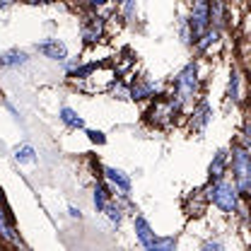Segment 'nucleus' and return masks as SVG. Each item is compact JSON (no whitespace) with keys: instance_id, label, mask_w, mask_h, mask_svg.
I'll use <instances>...</instances> for the list:
<instances>
[{"instance_id":"dca6fc26","label":"nucleus","mask_w":251,"mask_h":251,"mask_svg":"<svg viewBox=\"0 0 251 251\" xmlns=\"http://www.w3.org/2000/svg\"><path fill=\"white\" fill-rule=\"evenodd\" d=\"M104 213H106V218L111 220L114 225H121V220H124V208H121V203H116V201L111 198V201L106 203Z\"/></svg>"},{"instance_id":"4468645a","label":"nucleus","mask_w":251,"mask_h":251,"mask_svg":"<svg viewBox=\"0 0 251 251\" xmlns=\"http://www.w3.org/2000/svg\"><path fill=\"white\" fill-rule=\"evenodd\" d=\"M109 201H111L109 188L104 186V184H97V186H94V208H97L99 213H104V208H106Z\"/></svg>"},{"instance_id":"6e6552de","label":"nucleus","mask_w":251,"mask_h":251,"mask_svg":"<svg viewBox=\"0 0 251 251\" xmlns=\"http://www.w3.org/2000/svg\"><path fill=\"white\" fill-rule=\"evenodd\" d=\"M39 51L46 58H51V61H65L68 58V46L63 41H58V39H49V41L39 44Z\"/></svg>"},{"instance_id":"9b49d317","label":"nucleus","mask_w":251,"mask_h":251,"mask_svg":"<svg viewBox=\"0 0 251 251\" xmlns=\"http://www.w3.org/2000/svg\"><path fill=\"white\" fill-rule=\"evenodd\" d=\"M225 169H227V152H225V150H218L215 157H213V162H210V167H208L210 184H213V181H220V179H225Z\"/></svg>"},{"instance_id":"f03ea898","label":"nucleus","mask_w":251,"mask_h":251,"mask_svg":"<svg viewBox=\"0 0 251 251\" xmlns=\"http://www.w3.org/2000/svg\"><path fill=\"white\" fill-rule=\"evenodd\" d=\"M205 191H208V201H213L222 213H227V215L237 213V208H239V193H237V188H234L232 181L220 179V181L208 184Z\"/></svg>"},{"instance_id":"f257e3e1","label":"nucleus","mask_w":251,"mask_h":251,"mask_svg":"<svg viewBox=\"0 0 251 251\" xmlns=\"http://www.w3.org/2000/svg\"><path fill=\"white\" fill-rule=\"evenodd\" d=\"M227 162L232 164V174H234V188L239 193V198H249L251 193V159L249 148L234 143L232 145V155H227Z\"/></svg>"},{"instance_id":"f3484780","label":"nucleus","mask_w":251,"mask_h":251,"mask_svg":"<svg viewBox=\"0 0 251 251\" xmlns=\"http://www.w3.org/2000/svg\"><path fill=\"white\" fill-rule=\"evenodd\" d=\"M145 251H176V237H162L155 242V247Z\"/></svg>"},{"instance_id":"9d476101","label":"nucleus","mask_w":251,"mask_h":251,"mask_svg":"<svg viewBox=\"0 0 251 251\" xmlns=\"http://www.w3.org/2000/svg\"><path fill=\"white\" fill-rule=\"evenodd\" d=\"M135 234H138V239H140V244H143L145 249L155 247V242L159 239L155 232H152L150 222H148L145 218H135Z\"/></svg>"},{"instance_id":"aec40b11","label":"nucleus","mask_w":251,"mask_h":251,"mask_svg":"<svg viewBox=\"0 0 251 251\" xmlns=\"http://www.w3.org/2000/svg\"><path fill=\"white\" fill-rule=\"evenodd\" d=\"M87 135H90V140L97 143V145H104V143H106V138H104L101 130H87Z\"/></svg>"},{"instance_id":"b1692460","label":"nucleus","mask_w":251,"mask_h":251,"mask_svg":"<svg viewBox=\"0 0 251 251\" xmlns=\"http://www.w3.org/2000/svg\"><path fill=\"white\" fill-rule=\"evenodd\" d=\"M0 201H2V191H0Z\"/></svg>"},{"instance_id":"423d86ee","label":"nucleus","mask_w":251,"mask_h":251,"mask_svg":"<svg viewBox=\"0 0 251 251\" xmlns=\"http://www.w3.org/2000/svg\"><path fill=\"white\" fill-rule=\"evenodd\" d=\"M104 174H106L109 184L116 188V193L121 198H128V193H130V179L126 176V172L116 169V167H104Z\"/></svg>"},{"instance_id":"f8f14e48","label":"nucleus","mask_w":251,"mask_h":251,"mask_svg":"<svg viewBox=\"0 0 251 251\" xmlns=\"http://www.w3.org/2000/svg\"><path fill=\"white\" fill-rule=\"evenodd\" d=\"M27 63V53L20 51V49H12V51H5L0 56V65L2 68H17V65H25Z\"/></svg>"},{"instance_id":"4be33fe9","label":"nucleus","mask_w":251,"mask_h":251,"mask_svg":"<svg viewBox=\"0 0 251 251\" xmlns=\"http://www.w3.org/2000/svg\"><path fill=\"white\" fill-rule=\"evenodd\" d=\"M203 251H222V244L215 242V239H210V242H205V244H203Z\"/></svg>"},{"instance_id":"5701e85b","label":"nucleus","mask_w":251,"mask_h":251,"mask_svg":"<svg viewBox=\"0 0 251 251\" xmlns=\"http://www.w3.org/2000/svg\"><path fill=\"white\" fill-rule=\"evenodd\" d=\"M70 215H73V218H82V215H80V210H77V208H70Z\"/></svg>"},{"instance_id":"20e7f679","label":"nucleus","mask_w":251,"mask_h":251,"mask_svg":"<svg viewBox=\"0 0 251 251\" xmlns=\"http://www.w3.org/2000/svg\"><path fill=\"white\" fill-rule=\"evenodd\" d=\"M188 31H191V41L196 44L205 31L210 29V2H193L191 5V17H188Z\"/></svg>"},{"instance_id":"39448f33","label":"nucleus","mask_w":251,"mask_h":251,"mask_svg":"<svg viewBox=\"0 0 251 251\" xmlns=\"http://www.w3.org/2000/svg\"><path fill=\"white\" fill-rule=\"evenodd\" d=\"M210 119H213L210 104H208V101H198V104L193 106V114H191V130H193V133L205 130V126L210 124Z\"/></svg>"},{"instance_id":"ddd939ff","label":"nucleus","mask_w":251,"mask_h":251,"mask_svg":"<svg viewBox=\"0 0 251 251\" xmlns=\"http://www.w3.org/2000/svg\"><path fill=\"white\" fill-rule=\"evenodd\" d=\"M61 121L68 126V128H75V130H77V128H85V119H82L75 109H70V106H63L61 109Z\"/></svg>"},{"instance_id":"1a4fd4ad","label":"nucleus","mask_w":251,"mask_h":251,"mask_svg":"<svg viewBox=\"0 0 251 251\" xmlns=\"http://www.w3.org/2000/svg\"><path fill=\"white\" fill-rule=\"evenodd\" d=\"M101 34H104V20L101 17H87L85 25H82V39H85V44L99 41Z\"/></svg>"},{"instance_id":"0eeeda50","label":"nucleus","mask_w":251,"mask_h":251,"mask_svg":"<svg viewBox=\"0 0 251 251\" xmlns=\"http://www.w3.org/2000/svg\"><path fill=\"white\" fill-rule=\"evenodd\" d=\"M130 99H155L157 97V85L150 77H138L133 85H130Z\"/></svg>"},{"instance_id":"2eb2a0df","label":"nucleus","mask_w":251,"mask_h":251,"mask_svg":"<svg viewBox=\"0 0 251 251\" xmlns=\"http://www.w3.org/2000/svg\"><path fill=\"white\" fill-rule=\"evenodd\" d=\"M239 82H242V77H239V73L232 68V73H229V85H227V97H229L232 101H239V97H242Z\"/></svg>"},{"instance_id":"6ab92c4d","label":"nucleus","mask_w":251,"mask_h":251,"mask_svg":"<svg viewBox=\"0 0 251 251\" xmlns=\"http://www.w3.org/2000/svg\"><path fill=\"white\" fill-rule=\"evenodd\" d=\"M15 157H17V162H34V159H36L31 145H22V148H17V150H15Z\"/></svg>"},{"instance_id":"412c9836","label":"nucleus","mask_w":251,"mask_h":251,"mask_svg":"<svg viewBox=\"0 0 251 251\" xmlns=\"http://www.w3.org/2000/svg\"><path fill=\"white\" fill-rule=\"evenodd\" d=\"M114 94H116L119 99H130V92H128V87H124V85L114 87Z\"/></svg>"},{"instance_id":"a211bd4d","label":"nucleus","mask_w":251,"mask_h":251,"mask_svg":"<svg viewBox=\"0 0 251 251\" xmlns=\"http://www.w3.org/2000/svg\"><path fill=\"white\" fill-rule=\"evenodd\" d=\"M0 234H2L5 239H15V229H12V225L7 222V215H5L2 208H0Z\"/></svg>"},{"instance_id":"7ed1b4c3","label":"nucleus","mask_w":251,"mask_h":251,"mask_svg":"<svg viewBox=\"0 0 251 251\" xmlns=\"http://www.w3.org/2000/svg\"><path fill=\"white\" fill-rule=\"evenodd\" d=\"M196 94H198V65L188 63L186 68L176 75V80H174V97L184 106V104L196 99Z\"/></svg>"}]
</instances>
